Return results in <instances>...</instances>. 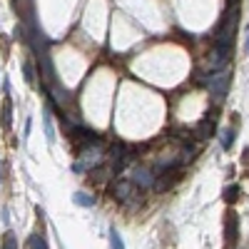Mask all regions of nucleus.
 <instances>
[{
  "instance_id": "nucleus-1",
  "label": "nucleus",
  "mask_w": 249,
  "mask_h": 249,
  "mask_svg": "<svg viewBox=\"0 0 249 249\" xmlns=\"http://www.w3.org/2000/svg\"><path fill=\"white\" fill-rule=\"evenodd\" d=\"M234 28H237V10H227L222 23L214 33V43L217 45H230L232 48V40H234Z\"/></svg>"
},
{
  "instance_id": "nucleus-2",
  "label": "nucleus",
  "mask_w": 249,
  "mask_h": 249,
  "mask_svg": "<svg viewBox=\"0 0 249 249\" xmlns=\"http://www.w3.org/2000/svg\"><path fill=\"white\" fill-rule=\"evenodd\" d=\"M230 80H232V75L227 72V70H214L210 77H202L207 90H210L212 95H217V97H224L227 95V90H230Z\"/></svg>"
},
{
  "instance_id": "nucleus-3",
  "label": "nucleus",
  "mask_w": 249,
  "mask_h": 249,
  "mask_svg": "<svg viewBox=\"0 0 249 249\" xmlns=\"http://www.w3.org/2000/svg\"><path fill=\"white\" fill-rule=\"evenodd\" d=\"M135 187H137V184H135L132 179H117V182L110 187V195H112L117 202H122V204H124L130 197H135V195H137Z\"/></svg>"
},
{
  "instance_id": "nucleus-4",
  "label": "nucleus",
  "mask_w": 249,
  "mask_h": 249,
  "mask_svg": "<svg viewBox=\"0 0 249 249\" xmlns=\"http://www.w3.org/2000/svg\"><path fill=\"white\" fill-rule=\"evenodd\" d=\"M230 53H232L230 45H214V50H212V55H210V65H212V70L224 68L227 62H230Z\"/></svg>"
},
{
  "instance_id": "nucleus-5",
  "label": "nucleus",
  "mask_w": 249,
  "mask_h": 249,
  "mask_svg": "<svg viewBox=\"0 0 249 249\" xmlns=\"http://www.w3.org/2000/svg\"><path fill=\"white\" fill-rule=\"evenodd\" d=\"M155 172L152 170H147V167H135V172H132V182L137 184V187H152L155 184Z\"/></svg>"
},
{
  "instance_id": "nucleus-6",
  "label": "nucleus",
  "mask_w": 249,
  "mask_h": 249,
  "mask_svg": "<svg viewBox=\"0 0 249 249\" xmlns=\"http://www.w3.org/2000/svg\"><path fill=\"white\" fill-rule=\"evenodd\" d=\"M195 135H197L199 140H210V137L214 135V120H212V117H204L202 122H197Z\"/></svg>"
},
{
  "instance_id": "nucleus-7",
  "label": "nucleus",
  "mask_w": 249,
  "mask_h": 249,
  "mask_svg": "<svg viewBox=\"0 0 249 249\" xmlns=\"http://www.w3.org/2000/svg\"><path fill=\"white\" fill-rule=\"evenodd\" d=\"M175 184V172L170 170V172H162V175H157V179H155V192H167L170 187Z\"/></svg>"
},
{
  "instance_id": "nucleus-8",
  "label": "nucleus",
  "mask_w": 249,
  "mask_h": 249,
  "mask_svg": "<svg viewBox=\"0 0 249 249\" xmlns=\"http://www.w3.org/2000/svg\"><path fill=\"white\" fill-rule=\"evenodd\" d=\"M40 68H43V77L48 80V82H55V70H53V62H50V57L43 53L40 55Z\"/></svg>"
},
{
  "instance_id": "nucleus-9",
  "label": "nucleus",
  "mask_w": 249,
  "mask_h": 249,
  "mask_svg": "<svg viewBox=\"0 0 249 249\" xmlns=\"http://www.w3.org/2000/svg\"><path fill=\"white\" fill-rule=\"evenodd\" d=\"M237 242V217L227 214V244Z\"/></svg>"
},
{
  "instance_id": "nucleus-10",
  "label": "nucleus",
  "mask_w": 249,
  "mask_h": 249,
  "mask_svg": "<svg viewBox=\"0 0 249 249\" xmlns=\"http://www.w3.org/2000/svg\"><path fill=\"white\" fill-rule=\"evenodd\" d=\"M72 202L77 207H95V197L92 195H85V192H75L72 195Z\"/></svg>"
},
{
  "instance_id": "nucleus-11",
  "label": "nucleus",
  "mask_w": 249,
  "mask_h": 249,
  "mask_svg": "<svg viewBox=\"0 0 249 249\" xmlns=\"http://www.w3.org/2000/svg\"><path fill=\"white\" fill-rule=\"evenodd\" d=\"M45 137H48V142H50V144L55 142V130H53V117H50V110H45Z\"/></svg>"
},
{
  "instance_id": "nucleus-12",
  "label": "nucleus",
  "mask_w": 249,
  "mask_h": 249,
  "mask_svg": "<svg viewBox=\"0 0 249 249\" xmlns=\"http://www.w3.org/2000/svg\"><path fill=\"white\" fill-rule=\"evenodd\" d=\"M195 157V147L192 144H184V150H182V157H179V164H190Z\"/></svg>"
},
{
  "instance_id": "nucleus-13",
  "label": "nucleus",
  "mask_w": 249,
  "mask_h": 249,
  "mask_svg": "<svg viewBox=\"0 0 249 249\" xmlns=\"http://www.w3.org/2000/svg\"><path fill=\"white\" fill-rule=\"evenodd\" d=\"M30 249H48L45 237H43V234H33V237H30Z\"/></svg>"
},
{
  "instance_id": "nucleus-14",
  "label": "nucleus",
  "mask_w": 249,
  "mask_h": 249,
  "mask_svg": "<svg viewBox=\"0 0 249 249\" xmlns=\"http://www.w3.org/2000/svg\"><path fill=\"white\" fill-rule=\"evenodd\" d=\"M232 142H234V130H224V132H222V147L230 150Z\"/></svg>"
},
{
  "instance_id": "nucleus-15",
  "label": "nucleus",
  "mask_w": 249,
  "mask_h": 249,
  "mask_svg": "<svg viewBox=\"0 0 249 249\" xmlns=\"http://www.w3.org/2000/svg\"><path fill=\"white\" fill-rule=\"evenodd\" d=\"M237 197H239V187H237V184H234V187H227V190H224V202L232 204Z\"/></svg>"
},
{
  "instance_id": "nucleus-16",
  "label": "nucleus",
  "mask_w": 249,
  "mask_h": 249,
  "mask_svg": "<svg viewBox=\"0 0 249 249\" xmlns=\"http://www.w3.org/2000/svg\"><path fill=\"white\" fill-rule=\"evenodd\" d=\"M110 249H124V244H122V237L112 230L110 232Z\"/></svg>"
},
{
  "instance_id": "nucleus-17",
  "label": "nucleus",
  "mask_w": 249,
  "mask_h": 249,
  "mask_svg": "<svg viewBox=\"0 0 249 249\" xmlns=\"http://www.w3.org/2000/svg\"><path fill=\"white\" fill-rule=\"evenodd\" d=\"M3 249H18V239H15L13 232L5 234V239H3Z\"/></svg>"
},
{
  "instance_id": "nucleus-18",
  "label": "nucleus",
  "mask_w": 249,
  "mask_h": 249,
  "mask_svg": "<svg viewBox=\"0 0 249 249\" xmlns=\"http://www.w3.org/2000/svg\"><path fill=\"white\" fill-rule=\"evenodd\" d=\"M10 100H5V105H3V124L5 127H10Z\"/></svg>"
},
{
  "instance_id": "nucleus-19",
  "label": "nucleus",
  "mask_w": 249,
  "mask_h": 249,
  "mask_svg": "<svg viewBox=\"0 0 249 249\" xmlns=\"http://www.w3.org/2000/svg\"><path fill=\"white\" fill-rule=\"evenodd\" d=\"M23 72H25V80H28V85H33V82H35V77H33V68L28 65V62L23 65Z\"/></svg>"
},
{
  "instance_id": "nucleus-20",
  "label": "nucleus",
  "mask_w": 249,
  "mask_h": 249,
  "mask_svg": "<svg viewBox=\"0 0 249 249\" xmlns=\"http://www.w3.org/2000/svg\"><path fill=\"white\" fill-rule=\"evenodd\" d=\"M247 53H249V28H247Z\"/></svg>"
}]
</instances>
